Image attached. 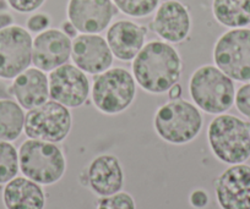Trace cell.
<instances>
[{
  "mask_svg": "<svg viewBox=\"0 0 250 209\" xmlns=\"http://www.w3.org/2000/svg\"><path fill=\"white\" fill-rule=\"evenodd\" d=\"M179 53L167 42L152 40L139 52L133 61V75L144 91L152 95L168 92L182 75Z\"/></svg>",
  "mask_w": 250,
  "mask_h": 209,
  "instance_id": "6da1fadb",
  "label": "cell"
},
{
  "mask_svg": "<svg viewBox=\"0 0 250 209\" xmlns=\"http://www.w3.org/2000/svg\"><path fill=\"white\" fill-rule=\"evenodd\" d=\"M208 141L220 162L243 164L250 158V122L226 113L217 115L208 125Z\"/></svg>",
  "mask_w": 250,
  "mask_h": 209,
  "instance_id": "7a4b0ae2",
  "label": "cell"
},
{
  "mask_svg": "<svg viewBox=\"0 0 250 209\" xmlns=\"http://www.w3.org/2000/svg\"><path fill=\"white\" fill-rule=\"evenodd\" d=\"M189 92L194 104L208 114H225L234 104V82L216 65H204L194 71Z\"/></svg>",
  "mask_w": 250,
  "mask_h": 209,
  "instance_id": "3957f363",
  "label": "cell"
},
{
  "mask_svg": "<svg viewBox=\"0 0 250 209\" xmlns=\"http://www.w3.org/2000/svg\"><path fill=\"white\" fill-rule=\"evenodd\" d=\"M203 124L200 109L180 98L161 105L153 119L156 133L172 145L191 142L200 133Z\"/></svg>",
  "mask_w": 250,
  "mask_h": 209,
  "instance_id": "277c9868",
  "label": "cell"
},
{
  "mask_svg": "<svg viewBox=\"0 0 250 209\" xmlns=\"http://www.w3.org/2000/svg\"><path fill=\"white\" fill-rule=\"evenodd\" d=\"M19 164L23 176L40 185L57 184L66 171V159L55 143L26 139L19 148Z\"/></svg>",
  "mask_w": 250,
  "mask_h": 209,
  "instance_id": "5b68a950",
  "label": "cell"
},
{
  "mask_svg": "<svg viewBox=\"0 0 250 209\" xmlns=\"http://www.w3.org/2000/svg\"><path fill=\"white\" fill-rule=\"evenodd\" d=\"M136 95L134 75L123 67H113L97 75L91 90L95 107L101 113L115 115L133 104Z\"/></svg>",
  "mask_w": 250,
  "mask_h": 209,
  "instance_id": "8992f818",
  "label": "cell"
},
{
  "mask_svg": "<svg viewBox=\"0 0 250 209\" xmlns=\"http://www.w3.org/2000/svg\"><path fill=\"white\" fill-rule=\"evenodd\" d=\"M213 60L216 66L233 81L250 82L249 28H230L223 33L213 48Z\"/></svg>",
  "mask_w": 250,
  "mask_h": 209,
  "instance_id": "52a82bcc",
  "label": "cell"
},
{
  "mask_svg": "<svg viewBox=\"0 0 250 209\" xmlns=\"http://www.w3.org/2000/svg\"><path fill=\"white\" fill-rule=\"evenodd\" d=\"M73 126V116L69 108L55 100L28 110L25 116L23 132L28 138L59 143L69 136Z\"/></svg>",
  "mask_w": 250,
  "mask_h": 209,
  "instance_id": "ba28073f",
  "label": "cell"
},
{
  "mask_svg": "<svg viewBox=\"0 0 250 209\" xmlns=\"http://www.w3.org/2000/svg\"><path fill=\"white\" fill-rule=\"evenodd\" d=\"M32 37L26 28L10 26L0 31V78L14 80L32 64Z\"/></svg>",
  "mask_w": 250,
  "mask_h": 209,
  "instance_id": "9c48e42d",
  "label": "cell"
},
{
  "mask_svg": "<svg viewBox=\"0 0 250 209\" xmlns=\"http://www.w3.org/2000/svg\"><path fill=\"white\" fill-rule=\"evenodd\" d=\"M49 98L73 109L83 105L90 95V81L83 70L71 64H64L48 75Z\"/></svg>",
  "mask_w": 250,
  "mask_h": 209,
  "instance_id": "30bf717a",
  "label": "cell"
},
{
  "mask_svg": "<svg viewBox=\"0 0 250 209\" xmlns=\"http://www.w3.org/2000/svg\"><path fill=\"white\" fill-rule=\"evenodd\" d=\"M117 13L113 0H69L66 8L68 20L80 33L103 32Z\"/></svg>",
  "mask_w": 250,
  "mask_h": 209,
  "instance_id": "8fae6325",
  "label": "cell"
},
{
  "mask_svg": "<svg viewBox=\"0 0 250 209\" xmlns=\"http://www.w3.org/2000/svg\"><path fill=\"white\" fill-rule=\"evenodd\" d=\"M215 191L221 209H250V165L227 168L216 180Z\"/></svg>",
  "mask_w": 250,
  "mask_h": 209,
  "instance_id": "7c38bea8",
  "label": "cell"
},
{
  "mask_svg": "<svg viewBox=\"0 0 250 209\" xmlns=\"http://www.w3.org/2000/svg\"><path fill=\"white\" fill-rule=\"evenodd\" d=\"M113 53L107 40L96 33H81L73 39L71 59L85 74L100 75L110 69Z\"/></svg>",
  "mask_w": 250,
  "mask_h": 209,
  "instance_id": "4fadbf2b",
  "label": "cell"
},
{
  "mask_svg": "<svg viewBox=\"0 0 250 209\" xmlns=\"http://www.w3.org/2000/svg\"><path fill=\"white\" fill-rule=\"evenodd\" d=\"M73 40L57 28L38 33L32 42V64L42 71H53L71 57Z\"/></svg>",
  "mask_w": 250,
  "mask_h": 209,
  "instance_id": "5bb4252c",
  "label": "cell"
},
{
  "mask_svg": "<svg viewBox=\"0 0 250 209\" xmlns=\"http://www.w3.org/2000/svg\"><path fill=\"white\" fill-rule=\"evenodd\" d=\"M189 10L179 0H166L156 9L152 30L167 43H182L190 33Z\"/></svg>",
  "mask_w": 250,
  "mask_h": 209,
  "instance_id": "9a60e30c",
  "label": "cell"
},
{
  "mask_svg": "<svg viewBox=\"0 0 250 209\" xmlns=\"http://www.w3.org/2000/svg\"><path fill=\"white\" fill-rule=\"evenodd\" d=\"M146 30L144 26L129 20H119L112 23L107 31V43L113 57L122 61L135 59L145 45Z\"/></svg>",
  "mask_w": 250,
  "mask_h": 209,
  "instance_id": "2e32d148",
  "label": "cell"
},
{
  "mask_svg": "<svg viewBox=\"0 0 250 209\" xmlns=\"http://www.w3.org/2000/svg\"><path fill=\"white\" fill-rule=\"evenodd\" d=\"M10 95L26 110L35 109L49 100V82L44 71L28 67L11 83Z\"/></svg>",
  "mask_w": 250,
  "mask_h": 209,
  "instance_id": "e0dca14e",
  "label": "cell"
},
{
  "mask_svg": "<svg viewBox=\"0 0 250 209\" xmlns=\"http://www.w3.org/2000/svg\"><path fill=\"white\" fill-rule=\"evenodd\" d=\"M87 181L91 190L101 197L122 191L124 171L115 155L102 154L91 162L87 169Z\"/></svg>",
  "mask_w": 250,
  "mask_h": 209,
  "instance_id": "ac0fdd59",
  "label": "cell"
},
{
  "mask_svg": "<svg viewBox=\"0 0 250 209\" xmlns=\"http://www.w3.org/2000/svg\"><path fill=\"white\" fill-rule=\"evenodd\" d=\"M5 209H44L45 193L42 186L26 176H16L3 190Z\"/></svg>",
  "mask_w": 250,
  "mask_h": 209,
  "instance_id": "d6986e66",
  "label": "cell"
},
{
  "mask_svg": "<svg viewBox=\"0 0 250 209\" xmlns=\"http://www.w3.org/2000/svg\"><path fill=\"white\" fill-rule=\"evenodd\" d=\"M212 13L225 27L244 28L250 25V0H213Z\"/></svg>",
  "mask_w": 250,
  "mask_h": 209,
  "instance_id": "ffe728a7",
  "label": "cell"
},
{
  "mask_svg": "<svg viewBox=\"0 0 250 209\" xmlns=\"http://www.w3.org/2000/svg\"><path fill=\"white\" fill-rule=\"evenodd\" d=\"M25 112L16 100L0 98V139L14 142L25 127Z\"/></svg>",
  "mask_w": 250,
  "mask_h": 209,
  "instance_id": "44dd1931",
  "label": "cell"
},
{
  "mask_svg": "<svg viewBox=\"0 0 250 209\" xmlns=\"http://www.w3.org/2000/svg\"><path fill=\"white\" fill-rule=\"evenodd\" d=\"M20 171L19 152L15 146L0 139V185L8 184Z\"/></svg>",
  "mask_w": 250,
  "mask_h": 209,
  "instance_id": "7402d4cb",
  "label": "cell"
},
{
  "mask_svg": "<svg viewBox=\"0 0 250 209\" xmlns=\"http://www.w3.org/2000/svg\"><path fill=\"white\" fill-rule=\"evenodd\" d=\"M118 10L131 18L151 15L160 5V0H113Z\"/></svg>",
  "mask_w": 250,
  "mask_h": 209,
  "instance_id": "603a6c76",
  "label": "cell"
},
{
  "mask_svg": "<svg viewBox=\"0 0 250 209\" xmlns=\"http://www.w3.org/2000/svg\"><path fill=\"white\" fill-rule=\"evenodd\" d=\"M97 209H136L135 201L128 192H117L102 197L98 201Z\"/></svg>",
  "mask_w": 250,
  "mask_h": 209,
  "instance_id": "cb8c5ba5",
  "label": "cell"
},
{
  "mask_svg": "<svg viewBox=\"0 0 250 209\" xmlns=\"http://www.w3.org/2000/svg\"><path fill=\"white\" fill-rule=\"evenodd\" d=\"M234 104L243 116L250 119V82L244 83L235 91Z\"/></svg>",
  "mask_w": 250,
  "mask_h": 209,
  "instance_id": "d4e9b609",
  "label": "cell"
},
{
  "mask_svg": "<svg viewBox=\"0 0 250 209\" xmlns=\"http://www.w3.org/2000/svg\"><path fill=\"white\" fill-rule=\"evenodd\" d=\"M50 25V18L44 13H37L31 15L26 21V26H27L28 32L41 33L44 32L45 30L49 28Z\"/></svg>",
  "mask_w": 250,
  "mask_h": 209,
  "instance_id": "484cf974",
  "label": "cell"
},
{
  "mask_svg": "<svg viewBox=\"0 0 250 209\" xmlns=\"http://www.w3.org/2000/svg\"><path fill=\"white\" fill-rule=\"evenodd\" d=\"M13 10L21 14L33 13L44 4L45 0H6Z\"/></svg>",
  "mask_w": 250,
  "mask_h": 209,
  "instance_id": "4316f807",
  "label": "cell"
},
{
  "mask_svg": "<svg viewBox=\"0 0 250 209\" xmlns=\"http://www.w3.org/2000/svg\"><path fill=\"white\" fill-rule=\"evenodd\" d=\"M189 201H190V204L194 208L203 209L208 204V194L205 190L198 189L191 192Z\"/></svg>",
  "mask_w": 250,
  "mask_h": 209,
  "instance_id": "83f0119b",
  "label": "cell"
},
{
  "mask_svg": "<svg viewBox=\"0 0 250 209\" xmlns=\"http://www.w3.org/2000/svg\"><path fill=\"white\" fill-rule=\"evenodd\" d=\"M14 25V18L11 14L5 13H0V31L5 30V28L10 27V26Z\"/></svg>",
  "mask_w": 250,
  "mask_h": 209,
  "instance_id": "f1b7e54d",
  "label": "cell"
},
{
  "mask_svg": "<svg viewBox=\"0 0 250 209\" xmlns=\"http://www.w3.org/2000/svg\"><path fill=\"white\" fill-rule=\"evenodd\" d=\"M62 31L64 33H65L66 36H68V37H70V38H75L76 36H78V32L79 31L76 30V27L75 26L73 25V23L70 22V21H64V22L62 23Z\"/></svg>",
  "mask_w": 250,
  "mask_h": 209,
  "instance_id": "f546056e",
  "label": "cell"
},
{
  "mask_svg": "<svg viewBox=\"0 0 250 209\" xmlns=\"http://www.w3.org/2000/svg\"><path fill=\"white\" fill-rule=\"evenodd\" d=\"M182 93H183V88L179 83H175V85L173 86L169 91H168V95H169V98L172 100L179 99L180 95H182Z\"/></svg>",
  "mask_w": 250,
  "mask_h": 209,
  "instance_id": "4dcf8cb0",
  "label": "cell"
},
{
  "mask_svg": "<svg viewBox=\"0 0 250 209\" xmlns=\"http://www.w3.org/2000/svg\"><path fill=\"white\" fill-rule=\"evenodd\" d=\"M9 4L6 0H0V13H3V11H5L6 9H8Z\"/></svg>",
  "mask_w": 250,
  "mask_h": 209,
  "instance_id": "1f68e13d",
  "label": "cell"
},
{
  "mask_svg": "<svg viewBox=\"0 0 250 209\" xmlns=\"http://www.w3.org/2000/svg\"><path fill=\"white\" fill-rule=\"evenodd\" d=\"M6 95V93L4 92V91H3V88L0 87V98H4V95Z\"/></svg>",
  "mask_w": 250,
  "mask_h": 209,
  "instance_id": "d6a6232c",
  "label": "cell"
}]
</instances>
